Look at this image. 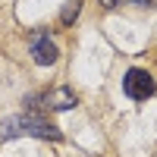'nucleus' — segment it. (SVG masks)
Instances as JSON below:
<instances>
[{
  "label": "nucleus",
  "mask_w": 157,
  "mask_h": 157,
  "mask_svg": "<svg viewBox=\"0 0 157 157\" xmlns=\"http://www.w3.org/2000/svg\"><path fill=\"white\" fill-rule=\"evenodd\" d=\"M101 3H104V6H107V10H113L116 3H120V0H101Z\"/></svg>",
  "instance_id": "obj_6"
},
{
  "label": "nucleus",
  "mask_w": 157,
  "mask_h": 157,
  "mask_svg": "<svg viewBox=\"0 0 157 157\" xmlns=\"http://www.w3.org/2000/svg\"><path fill=\"white\" fill-rule=\"evenodd\" d=\"M123 91L132 101H148L154 94V78H151V72H145V69H129L126 78H123Z\"/></svg>",
  "instance_id": "obj_2"
},
{
  "label": "nucleus",
  "mask_w": 157,
  "mask_h": 157,
  "mask_svg": "<svg viewBox=\"0 0 157 157\" xmlns=\"http://www.w3.org/2000/svg\"><path fill=\"white\" fill-rule=\"evenodd\" d=\"M38 101H44L47 110H72V107H75V94H72L69 88H50V91H44Z\"/></svg>",
  "instance_id": "obj_4"
},
{
  "label": "nucleus",
  "mask_w": 157,
  "mask_h": 157,
  "mask_svg": "<svg viewBox=\"0 0 157 157\" xmlns=\"http://www.w3.org/2000/svg\"><path fill=\"white\" fill-rule=\"evenodd\" d=\"M78 3H82V0H69L66 6H63V13H60V19H63V25H69L75 16H78Z\"/></svg>",
  "instance_id": "obj_5"
},
{
  "label": "nucleus",
  "mask_w": 157,
  "mask_h": 157,
  "mask_svg": "<svg viewBox=\"0 0 157 157\" xmlns=\"http://www.w3.org/2000/svg\"><path fill=\"white\" fill-rule=\"evenodd\" d=\"M16 135H35V138H50V141H60L63 138L57 126H50L47 120H41V116H35V113L3 120V126H0V138H16Z\"/></svg>",
  "instance_id": "obj_1"
},
{
  "label": "nucleus",
  "mask_w": 157,
  "mask_h": 157,
  "mask_svg": "<svg viewBox=\"0 0 157 157\" xmlns=\"http://www.w3.org/2000/svg\"><path fill=\"white\" fill-rule=\"evenodd\" d=\"M57 57H60L57 44L50 41L47 35H35V41H32V60L38 63V66H54Z\"/></svg>",
  "instance_id": "obj_3"
}]
</instances>
